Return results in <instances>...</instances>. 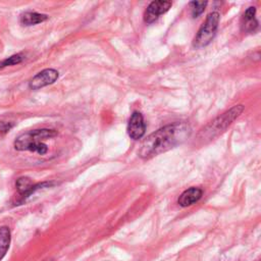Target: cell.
<instances>
[{
    "label": "cell",
    "mask_w": 261,
    "mask_h": 261,
    "mask_svg": "<svg viewBox=\"0 0 261 261\" xmlns=\"http://www.w3.org/2000/svg\"><path fill=\"white\" fill-rule=\"evenodd\" d=\"M191 133V128L186 123L168 125L149 135L143 142L139 156L143 160H150L185 141Z\"/></svg>",
    "instance_id": "6da1fadb"
},
{
    "label": "cell",
    "mask_w": 261,
    "mask_h": 261,
    "mask_svg": "<svg viewBox=\"0 0 261 261\" xmlns=\"http://www.w3.org/2000/svg\"><path fill=\"white\" fill-rule=\"evenodd\" d=\"M57 135L58 133L55 130H33L18 137L15 142V148L19 151H31L44 155L48 152V147L43 143V141L54 138Z\"/></svg>",
    "instance_id": "7a4b0ae2"
},
{
    "label": "cell",
    "mask_w": 261,
    "mask_h": 261,
    "mask_svg": "<svg viewBox=\"0 0 261 261\" xmlns=\"http://www.w3.org/2000/svg\"><path fill=\"white\" fill-rule=\"evenodd\" d=\"M245 108L242 104L233 107L228 112L216 118L207 126H205L199 133L198 138L206 141L213 140L228 130V128L243 114Z\"/></svg>",
    "instance_id": "3957f363"
},
{
    "label": "cell",
    "mask_w": 261,
    "mask_h": 261,
    "mask_svg": "<svg viewBox=\"0 0 261 261\" xmlns=\"http://www.w3.org/2000/svg\"><path fill=\"white\" fill-rule=\"evenodd\" d=\"M220 15L219 13H212L207 16L205 22L200 27L198 33L196 34L193 40V47L194 48H202L211 44L214 38L217 35L219 24H220Z\"/></svg>",
    "instance_id": "277c9868"
},
{
    "label": "cell",
    "mask_w": 261,
    "mask_h": 261,
    "mask_svg": "<svg viewBox=\"0 0 261 261\" xmlns=\"http://www.w3.org/2000/svg\"><path fill=\"white\" fill-rule=\"evenodd\" d=\"M173 4L171 2H153L149 5L144 14V21L146 24H152L160 18V16L170 11Z\"/></svg>",
    "instance_id": "5b68a950"
},
{
    "label": "cell",
    "mask_w": 261,
    "mask_h": 261,
    "mask_svg": "<svg viewBox=\"0 0 261 261\" xmlns=\"http://www.w3.org/2000/svg\"><path fill=\"white\" fill-rule=\"evenodd\" d=\"M59 79V72L54 69H46L37 74L30 82V88L38 90L48 85L54 84Z\"/></svg>",
    "instance_id": "8992f818"
},
{
    "label": "cell",
    "mask_w": 261,
    "mask_h": 261,
    "mask_svg": "<svg viewBox=\"0 0 261 261\" xmlns=\"http://www.w3.org/2000/svg\"><path fill=\"white\" fill-rule=\"evenodd\" d=\"M145 133H146V125L142 114L139 112H134L128 124L129 136L134 140H139L143 138Z\"/></svg>",
    "instance_id": "52a82bcc"
},
{
    "label": "cell",
    "mask_w": 261,
    "mask_h": 261,
    "mask_svg": "<svg viewBox=\"0 0 261 261\" xmlns=\"http://www.w3.org/2000/svg\"><path fill=\"white\" fill-rule=\"evenodd\" d=\"M203 195V191L200 188H196V187H192L186 191H184L179 199H178V203L180 206L182 207H188L191 206L193 204H195L196 202H198Z\"/></svg>",
    "instance_id": "ba28073f"
},
{
    "label": "cell",
    "mask_w": 261,
    "mask_h": 261,
    "mask_svg": "<svg viewBox=\"0 0 261 261\" xmlns=\"http://www.w3.org/2000/svg\"><path fill=\"white\" fill-rule=\"evenodd\" d=\"M17 188L19 193L22 195V197L25 199L27 197H29L32 193H34L36 190H38L39 188H42L43 186H46L48 184L43 183V184H33V182L26 177H22L17 181Z\"/></svg>",
    "instance_id": "9c48e42d"
},
{
    "label": "cell",
    "mask_w": 261,
    "mask_h": 261,
    "mask_svg": "<svg viewBox=\"0 0 261 261\" xmlns=\"http://www.w3.org/2000/svg\"><path fill=\"white\" fill-rule=\"evenodd\" d=\"M12 241L11 230L8 227L0 228V261L7 255Z\"/></svg>",
    "instance_id": "30bf717a"
},
{
    "label": "cell",
    "mask_w": 261,
    "mask_h": 261,
    "mask_svg": "<svg viewBox=\"0 0 261 261\" xmlns=\"http://www.w3.org/2000/svg\"><path fill=\"white\" fill-rule=\"evenodd\" d=\"M48 19L46 15L38 13H26L21 17V23L24 26H33L45 22Z\"/></svg>",
    "instance_id": "8fae6325"
},
{
    "label": "cell",
    "mask_w": 261,
    "mask_h": 261,
    "mask_svg": "<svg viewBox=\"0 0 261 261\" xmlns=\"http://www.w3.org/2000/svg\"><path fill=\"white\" fill-rule=\"evenodd\" d=\"M207 6V2H192L189 4V7L191 9V15L194 19L198 18L200 15H202L205 11V8Z\"/></svg>",
    "instance_id": "7c38bea8"
},
{
    "label": "cell",
    "mask_w": 261,
    "mask_h": 261,
    "mask_svg": "<svg viewBox=\"0 0 261 261\" xmlns=\"http://www.w3.org/2000/svg\"><path fill=\"white\" fill-rule=\"evenodd\" d=\"M23 61V58L22 56L20 55H17V56H13L7 60H5L4 62L0 63V68H6V67H10V66H15V65H18L20 63H22Z\"/></svg>",
    "instance_id": "4fadbf2b"
},
{
    "label": "cell",
    "mask_w": 261,
    "mask_h": 261,
    "mask_svg": "<svg viewBox=\"0 0 261 261\" xmlns=\"http://www.w3.org/2000/svg\"><path fill=\"white\" fill-rule=\"evenodd\" d=\"M255 16H256V9L254 7H251V8L247 9L246 12L244 13L243 17H242V24L255 20L256 19Z\"/></svg>",
    "instance_id": "5bb4252c"
},
{
    "label": "cell",
    "mask_w": 261,
    "mask_h": 261,
    "mask_svg": "<svg viewBox=\"0 0 261 261\" xmlns=\"http://www.w3.org/2000/svg\"><path fill=\"white\" fill-rule=\"evenodd\" d=\"M14 127V124L7 123V122H0V132L7 133Z\"/></svg>",
    "instance_id": "9a60e30c"
}]
</instances>
